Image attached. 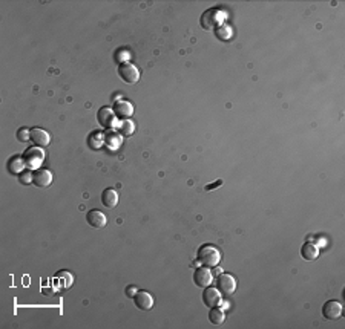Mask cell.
Listing matches in <instances>:
<instances>
[{
    "label": "cell",
    "mask_w": 345,
    "mask_h": 329,
    "mask_svg": "<svg viewBox=\"0 0 345 329\" xmlns=\"http://www.w3.org/2000/svg\"><path fill=\"white\" fill-rule=\"evenodd\" d=\"M197 259H198L200 265H203L206 268H216L218 263L221 262V251L216 247L207 244L198 250Z\"/></svg>",
    "instance_id": "cell-1"
},
{
    "label": "cell",
    "mask_w": 345,
    "mask_h": 329,
    "mask_svg": "<svg viewBox=\"0 0 345 329\" xmlns=\"http://www.w3.org/2000/svg\"><path fill=\"white\" fill-rule=\"evenodd\" d=\"M221 25H224V13L213 8V10H207L203 16H201V26L206 31L210 29H216Z\"/></svg>",
    "instance_id": "cell-2"
},
{
    "label": "cell",
    "mask_w": 345,
    "mask_h": 329,
    "mask_svg": "<svg viewBox=\"0 0 345 329\" xmlns=\"http://www.w3.org/2000/svg\"><path fill=\"white\" fill-rule=\"evenodd\" d=\"M216 288L218 291L228 297V296H232L235 291H237V280L235 277L232 276V274H227V272H221L218 279H216Z\"/></svg>",
    "instance_id": "cell-3"
},
{
    "label": "cell",
    "mask_w": 345,
    "mask_h": 329,
    "mask_svg": "<svg viewBox=\"0 0 345 329\" xmlns=\"http://www.w3.org/2000/svg\"><path fill=\"white\" fill-rule=\"evenodd\" d=\"M119 75L125 83L134 84L140 80V71L132 63H122L119 66Z\"/></svg>",
    "instance_id": "cell-4"
},
{
    "label": "cell",
    "mask_w": 345,
    "mask_h": 329,
    "mask_svg": "<svg viewBox=\"0 0 345 329\" xmlns=\"http://www.w3.org/2000/svg\"><path fill=\"white\" fill-rule=\"evenodd\" d=\"M45 159V153L40 147H31L25 152L23 161H25V166L29 169H37L40 164Z\"/></svg>",
    "instance_id": "cell-5"
},
{
    "label": "cell",
    "mask_w": 345,
    "mask_h": 329,
    "mask_svg": "<svg viewBox=\"0 0 345 329\" xmlns=\"http://www.w3.org/2000/svg\"><path fill=\"white\" fill-rule=\"evenodd\" d=\"M194 282H195V285L200 287V288H207V287H210L212 282H213V274H212L210 268H206V266L198 268V269L195 271V274H194Z\"/></svg>",
    "instance_id": "cell-6"
},
{
    "label": "cell",
    "mask_w": 345,
    "mask_h": 329,
    "mask_svg": "<svg viewBox=\"0 0 345 329\" xmlns=\"http://www.w3.org/2000/svg\"><path fill=\"white\" fill-rule=\"evenodd\" d=\"M113 114L120 120H129V117L134 114V106L128 100H120L113 104Z\"/></svg>",
    "instance_id": "cell-7"
},
{
    "label": "cell",
    "mask_w": 345,
    "mask_h": 329,
    "mask_svg": "<svg viewBox=\"0 0 345 329\" xmlns=\"http://www.w3.org/2000/svg\"><path fill=\"white\" fill-rule=\"evenodd\" d=\"M86 222H88L92 228L98 230V228L106 227V224H107V217H106V214H104L103 211H100V210H91V211H88V214H86Z\"/></svg>",
    "instance_id": "cell-8"
},
{
    "label": "cell",
    "mask_w": 345,
    "mask_h": 329,
    "mask_svg": "<svg viewBox=\"0 0 345 329\" xmlns=\"http://www.w3.org/2000/svg\"><path fill=\"white\" fill-rule=\"evenodd\" d=\"M32 184L35 187L45 189L52 184V173L46 169H37L32 173Z\"/></svg>",
    "instance_id": "cell-9"
},
{
    "label": "cell",
    "mask_w": 345,
    "mask_h": 329,
    "mask_svg": "<svg viewBox=\"0 0 345 329\" xmlns=\"http://www.w3.org/2000/svg\"><path fill=\"white\" fill-rule=\"evenodd\" d=\"M322 315L327 320H336L342 315V305L336 300H328L322 306Z\"/></svg>",
    "instance_id": "cell-10"
},
{
    "label": "cell",
    "mask_w": 345,
    "mask_h": 329,
    "mask_svg": "<svg viewBox=\"0 0 345 329\" xmlns=\"http://www.w3.org/2000/svg\"><path fill=\"white\" fill-rule=\"evenodd\" d=\"M97 120H98L101 127L112 129L115 126V120H117V117H115L113 111H110V109H107V107H103V109H100V111H98Z\"/></svg>",
    "instance_id": "cell-11"
},
{
    "label": "cell",
    "mask_w": 345,
    "mask_h": 329,
    "mask_svg": "<svg viewBox=\"0 0 345 329\" xmlns=\"http://www.w3.org/2000/svg\"><path fill=\"white\" fill-rule=\"evenodd\" d=\"M203 302L207 308H215L221 303V293L216 288H212V285H210V287L204 288Z\"/></svg>",
    "instance_id": "cell-12"
},
{
    "label": "cell",
    "mask_w": 345,
    "mask_h": 329,
    "mask_svg": "<svg viewBox=\"0 0 345 329\" xmlns=\"http://www.w3.org/2000/svg\"><path fill=\"white\" fill-rule=\"evenodd\" d=\"M134 303L140 311H149L154 306V297L146 291H137L134 296Z\"/></svg>",
    "instance_id": "cell-13"
},
{
    "label": "cell",
    "mask_w": 345,
    "mask_h": 329,
    "mask_svg": "<svg viewBox=\"0 0 345 329\" xmlns=\"http://www.w3.org/2000/svg\"><path fill=\"white\" fill-rule=\"evenodd\" d=\"M31 141L35 144V147H45L49 144L51 136L46 130L43 129H32L31 130Z\"/></svg>",
    "instance_id": "cell-14"
},
{
    "label": "cell",
    "mask_w": 345,
    "mask_h": 329,
    "mask_svg": "<svg viewBox=\"0 0 345 329\" xmlns=\"http://www.w3.org/2000/svg\"><path fill=\"white\" fill-rule=\"evenodd\" d=\"M101 204L107 208H113L119 204V193L113 189H104L101 193Z\"/></svg>",
    "instance_id": "cell-15"
},
{
    "label": "cell",
    "mask_w": 345,
    "mask_h": 329,
    "mask_svg": "<svg viewBox=\"0 0 345 329\" xmlns=\"http://www.w3.org/2000/svg\"><path fill=\"white\" fill-rule=\"evenodd\" d=\"M301 256L304 260H315L319 256V248L312 242H305L301 248Z\"/></svg>",
    "instance_id": "cell-16"
},
{
    "label": "cell",
    "mask_w": 345,
    "mask_h": 329,
    "mask_svg": "<svg viewBox=\"0 0 345 329\" xmlns=\"http://www.w3.org/2000/svg\"><path fill=\"white\" fill-rule=\"evenodd\" d=\"M209 320H210V323H212V324H215V326L222 324V323H224V320H225V311H224V309H221V308H218V306L210 308V312H209Z\"/></svg>",
    "instance_id": "cell-17"
},
{
    "label": "cell",
    "mask_w": 345,
    "mask_h": 329,
    "mask_svg": "<svg viewBox=\"0 0 345 329\" xmlns=\"http://www.w3.org/2000/svg\"><path fill=\"white\" fill-rule=\"evenodd\" d=\"M117 130H119L123 136H131V135L134 133V123L129 121V120H123V121L119 124Z\"/></svg>",
    "instance_id": "cell-18"
},
{
    "label": "cell",
    "mask_w": 345,
    "mask_h": 329,
    "mask_svg": "<svg viewBox=\"0 0 345 329\" xmlns=\"http://www.w3.org/2000/svg\"><path fill=\"white\" fill-rule=\"evenodd\" d=\"M25 166V161H22L20 158H13L10 161V172L11 173H19Z\"/></svg>",
    "instance_id": "cell-19"
},
{
    "label": "cell",
    "mask_w": 345,
    "mask_h": 329,
    "mask_svg": "<svg viewBox=\"0 0 345 329\" xmlns=\"http://www.w3.org/2000/svg\"><path fill=\"white\" fill-rule=\"evenodd\" d=\"M216 37L219 40H228L230 35H232V31H230V28H227L225 25H221L219 28H216Z\"/></svg>",
    "instance_id": "cell-20"
},
{
    "label": "cell",
    "mask_w": 345,
    "mask_h": 329,
    "mask_svg": "<svg viewBox=\"0 0 345 329\" xmlns=\"http://www.w3.org/2000/svg\"><path fill=\"white\" fill-rule=\"evenodd\" d=\"M29 138H31V132H29L26 127H22V129L17 130V139H19L20 143H25V141H28Z\"/></svg>",
    "instance_id": "cell-21"
},
{
    "label": "cell",
    "mask_w": 345,
    "mask_h": 329,
    "mask_svg": "<svg viewBox=\"0 0 345 329\" xmlns=\"http://www.w3.org/2000/svg\"><path fill=\"white\" fill-rule=\"evenodd\" d=\"M137 291H138V290H137L135 287H129V288H128V296H129V297H134V296L137 294Z\"/></svg>",
    "instance_id": "cell-22"
}]
</instances>
